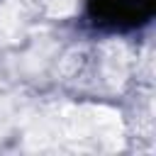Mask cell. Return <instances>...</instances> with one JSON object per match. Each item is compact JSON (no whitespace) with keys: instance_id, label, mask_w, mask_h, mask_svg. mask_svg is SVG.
<instances>
[{"instance_id":"6da1fadb","label":"cell","mask_w":156,"mask_h":156,"mask_svg":"<svg viewBox=\"0 0 156 156\" xmlns=\"http://www.w3.org/2000/svg\"><path fill=\"white\" fill-rule=\"evenodd\" d=\"M156 12V0H88V17L105 29H134Z\"/></svg>"}]
</instances>
